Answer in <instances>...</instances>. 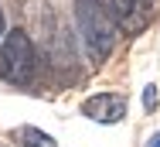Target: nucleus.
Returning a JSON list of instances; mask_svg holds the SVG:
<instances>
[{
	"label": "nucleus",
	"instance_id": "6",
	"mask_svg": "<svg viewBox=\"0 0 160 147\" xmlns=\"http://www.w3.org/2000/svg\"><path fill=\"white\" fill-rule=\"evenodd\" d=\"M143 106H147V110L157 106V86H147V89H143Z\"/></svg>",
	"mask_w": 160,
	"mask_h": 147
},
{
	"label": "nucleus",
	"instance_id": "9",
	"mask_svg": "<svg viewBox=\"0 0 160 147\" xmlns=\"http://www.w3.org/2000/svg\"><path fill=\"white\" fill-rule=\"evenodd\" d=\"M136 3H143V7H150V0H136Z\"/></svg>",
	"mask_w": 160,
	"mask_h": 147
},
{
	"label": "nucleus",
	"instance_id": "3",
	"mask_svg": "<svg viewBox=\"0 0 160 147\" xmlns=\"http://www.w3.org/2000/svg\"><path fill=\"white\" fill-rule=\"evenodd\" d=\"M82 113L96 123H119L126 117V96L119 92H99V96H89L82 103Z\"/></svg>",
	"mask_w": 160,
	"mask_h": 147
},
{
	"label": "nucleus",
	"instance_id": "5",
	"mask_svg": "<svg viewBox=\"0 0 160 147\" xmlns=\"http://www.w3.org/2000/svg\"><path fill=\"white\" fill-rule=\"evenodd\" d=\"M14 140H17L21 147H58L55 137H48V133L38 130V127H21V130L14 133Z\"/></svg>",
	"mask_w": 160,
	"mask_h": 147
},
{
	"label": "nucleus",
	"instance_id": "4",
	"mask_svg": "<svg viewBox=\"0 0 160 147\" xmlns=\"http://www.w3.org/2000/svg\"><path fill=\"white\" fill-rule=\"evenodd\" d=\"M106 14L112 17L116 28H123L126 34H136V31L147 28L150 7H143V3H136V0H106Z\"/></svg>",
	"mask_w": 160,
	"mask_h": 147
},
{
	"label": "nucleus",
	"instance_id": "8",
	"mask_svg": "<svg viewBox=\"0 0 160 147\" xmlns=\"http://www.w3.org/2000/svg\"><path fill=\"white\" fill-rule=\"evenodd\" d=\"M0 38H3V14H0Z\"/></svg>",
	"mask_w": 160,
	"mask_h": 147
},
{
	"label": "nucleus",
	"instance_id": "2",
	"mask_svg": "<svg viewBox=\"0 0 160 147\" xmlns=\"http://www.w3.org/2000/svg\"><path fill=\"white\" fill-rule=\"evenodd\" d=\"M0 68L10 82H28L34 72V45L21 28L3 31V45H0Z\"/></svg>",
	"mask_w": 160,
	"mask_h": 147
},
{
	"label": "nucleus",
	"instance_id": "1",
	"mask_svg": "<svg viewBox=\"0 0 160 147\" xmlns=\"http://www.w3.org/2000/svg\"><path fill=\"white\" fill-rule=\"evenodd\" d=\"M75 17H78V31H82L89 58L106 62L116 48V24L106 14V7L99 0H75Z\"/></svg>",
	"mask_w": 160,
	"mask_h": 147
},
{
	"label": "nucleus",
	"instance_id": "7",
	"mask_svg": "<svg viewBox=\"0 0 160 147\" xmlns=\"http://www.w3.org/2000/svg\"><path fill=\"white\" fill-rule=\"evenodd\" d=\"M147 147H160V130L153 133V137H150V140H147Z\"/></svg>",
	"mask_w": 160,
	"mask_h": 147
}]
</instances>
